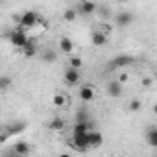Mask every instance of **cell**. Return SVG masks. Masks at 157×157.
I'll return each mask as SVG.
<instances>
[{"label":"cell","mask_w":157,"mask_h":157,"mask_svg":"<svg viewBox=\"0 0 157 157\" xmlns=\"http://www.w3.org/2000/svg\"><path fill=\"white\" fill-rule=\"evenodd\" d=\"M6 37H10V41H11L13 46L22 48V50H24V48L28 46V43H30V39H28V35H26V30H22L21 26L15 28L11 33H6Z\"/></svg>","instance_id":"1"},{"label":"cell","mask_w":157,"mask_h":157,"mask_svg":"<svg viewBox=\"0 0 157 157\" xmlns=\"http://www.w3.org/2000/svg\"><path fill=\"white\" fill-rule=\"evenodd\" d=\"M39 15L35 13V11H24V13H21V28L22 30H30V28H33L37 22H39Z\"/></svg>","instance_id":"2"},{"label":"cell","mask_w":157,"mask_h":157,"mask_svg":"<svg viewBox=\"0 0 157 157\" xmlns=\"http://www.w3.org/2000/svg\"><path fill=\"white\" fill-rule=\"evenodd\" d=\"M68 146L78 150V151H87L91 148L89 144V137L87 135H80V137H72V140H68Z\"/></svg>","instance_id":"3"},{"label":"cell","mask_w":157,"mask_h":157,"mask_svg":"<svg viewBox=\"0 0 157 157\" xmlns=\"http://www.w3.org/2000/svg\"><path fill=\"white\" fill-rule=\"evenodd\" d=\"M74 8H76L78 15H93L98 10V6L94 2H80V4H76Z\"/></svg>","instance_id":"4"},{"label":"cell","mask_w":157,"mask_h":157,"mask_svg":"<svg viewBox=\"0 0 157 157\" xmlns=\"http://www.w3.org/2000/svg\"><path fill=\"white\" fill-rule=\"evenodd\" d=\"M63 78H65L67 85H78V83H80V70H76V68L68 67V68L65 70Z\"/></svg>","instance_id":"5"},{"label":"cell","mask_w":157,"mask_h":157,"mask_svg":"<svg viewBox=\"0 0 157 157\" xmlns=\"http://www.w3.org/2000/svg\"><path fill=\"white\" fill-rule=\"evenodd\" d=\"M89 131H94V124H93V122H85V124H74V128H72V137L87 135Z\"/></svg>","instance_id":"6"},{"label":"cell","mask_w":157,"mask_h":157,"mask_svg":"<svg viewBox=\"0 0 157 157\" xmlns=\"http://www.w3.org/2000/svg\"><path fill=\"white\" fill-rule=\"evenodd\" d=\"M30 144L28 142H24V140H17L13 146H11V151L13 153H17L19 157H26V155H30Z\"/></svg>","instance_id":"7"},{"label":"cell","mask_w":157,"mask_h":157,"mask_svg":"<svg viewBox=\"0 0 157 157\" xmlns=\"http://www.w3.org/2000/svg\"><path fill=\"white\" fill-rule=\"evenodd\" d=\"M135 59L131 56H117L113 61H109V68H120V67H126V65H131Z\"/></svg>","instance_id":"8"},{"label":"cell","mask_w":157,"mask_h":157,"mask_svg":"<svg viewBox=\"0 0 157 157\" xmlns=\"http://www.w3.org/2000/svg\"><path fill=\"white\" fill-rule=\"evenodd\" d=\"M131 22H133V15L128 13V11H122V13H118V15L115 17V24H117L118 28H126V26H129Z\"/></svg>","instance_id":"9"},{"label":"cell","mask_w":157,"mask_h":157,"mask_svg":"<svg viewBox=\"0 0 157 157\" xmlns=\"http://www.w3.org/2000/svg\"><path fill=\"white\" fill-rule=\"evenodd\" d=\"M105 91H107V94H109L111 98H118V96L122 94V83H120L118 80H113V82L107 83Z\"/></svg>","instance_id":"10"},{"label":"cell","mask_w":157,"mask_h":157,"mask_svg":"<svg viewBox=\"0 0 157 157\" xmlns=\"http://www.w3.org/2000/svg\"><path fill=\"white\" fill-rule=\"evenodd\" d=\"M87 137H89V144H91V148H98V146L104 144V137H102V133L96 131V129H94V131H89Z\"/></svg>","instance_id":"11"},{"label":"cell","mask_w":157,"mask_h":157,"mask_svg":"<svg viewBox=\"0 0 157 157\" xmlns=\"http://www.w3.org/2000/svg\"><path fill=\"white\" fill-rule=\"evenodd\" d=\"M59 50H61L63 54L70 56V54L74 52V43H72L68 37H61V39H59Z\"/></svg>","instance_id":"12"},{"label":"cell","mask_w":157,"mask_h":157,"mask_svg":"<svg viewBox=\"0 0 157 157\" xmlns=\"http://www.w3.org/2000/svg\"><path fill=\"white\" fill-rule=\"evenodd\" d=\"M93 98H94V89L91 85H83L80 89V100L82 102H91Z\"/></svg>","instance_id":"13"},{"label":"cell","mask_w":157,"mask_h":157,"mask_svg":"<svg viewBox=\"0 0 157 157\" xmlns=\"http://www.w3.org/2000/svg\"><path fill=\"white\" fill-rule=\"evenodd\" d=\"M26 129V122H13V124H10L8 128H6V133L8 135H19V133H22Z\"/></svg>","instance_id":"14"},{"label":"cell","mask_w":157,"mask_h":157,"mask_svg":"<svg viewBox=\"0 0 157 157\" xmlns=\"http://www.w3.org/2000/svg\"><path fill=\"white\" fill-rule=\"evenodd\" d=\"M93 44L94 46H104V44H107V35L104 33V32H93Z\"/></svg>","instance_id":"15"},{"label":"cell","mask_w":157,"mask_h":157,"mask_svg":"<svg viewBox=\"0 0 157 157\" xmlns=\"http://www.w3.org/2000/svg\"><path fill=\"white\" fill-rule=\"evenodd\" d=\"M146 142L153 148H157V128H150L146 131Z\"/></svg>","instance_id":"16"},{"label":"cell","mask_w":157,"mask_h":157,"mask_svg":"<svg viewBox=\"0 0 157 157\" xmlns=\"http://www.w3.org/2000/svg\"><path fill=\"white\" fill-rule=\"evenodd\" d=\"M85 122H91V120H89V111L83 107L76 113V124H85Z\"/></svg>","instance_id":"17"},{"label":"cell","mask_w":157,"mask_h":157,"mask_svg":"<svg viewBox=\"0 0 157 157\" xmlns=\"http://www.w3.org/2000/svg\"><path fill=\"white\" fill-rule=\"evenodd\" d=\"M22 52H24V56H26V57H33V56L37 54V44H35V41H33V39H30L28 46H26Z\"/></svg>","instance_id":"18"},{"label":"cell","mask_w":157,"mask_h":157,"mask_svg":"<svg viewBox=\"0 0 157 157\" xmlns=\"http://www.w3.org/2000/svg\"><path fill=\"white\" fill-rule=\"evenodd\" d=\"M48 128L54 129V131H61V129L65 128V120H63V118H52V120L48 122Z\"/></svg>","instance_id":"19"},{"label":"cell","mask_w":157,"mask_h":157,"mask_svg":"<svg viewBox=\"0 0 157 157\" xmlns=\"http://www.w3.org/2000/svg\"><path fill=\"white\" fill-rule=\"evenodd\" d=\"M76 17H78V11H76V8H68V10H65V13H63V19H65L67 22H72V21H76Z\"/></svg>","instance_id":"20"},{"label":"cell","mask_w":157,"mask_h":157,"mask_svg":"<svg viewBox=\"0 0 157 157\" xmlns=\"http://www.w3.org/2000/svg\"><path fill=\"white\" fill-rule=\"evenodd\" d=\"M43 59H44L46 63H54V61L57 59V52L48 48V50H44V52H43Z\"/></svg>","instance_id":"21"},{"label":"cell","mask_w":157,"mask_h":157,"mask_svg":"<svg viewBox=\"0 0 157 157\" xmlns=\"http://www.w3.org/2000/svg\"><path fill=\"white\" fill-rule=\"evenodd\" d=\"M68 63H70L68 67H72V68H76V70H80V67L83 65L82 57H78V56H70V61H68Z\"/></svg>","instance_id":"22"},{"label":"cell","mask_w":157,"mask_h":157,"mask_svg":"<svg viewBox=\"0 0 157 157\" xmlns=\"http://www.w3.org/2000/svg\"><path fill=\"white\" fill-rule=\"evenodd\" d=\"M52 102H54V105H56V107H61V105H65V102H67V98H65L63 94H56Z\"/></svg>","instance_id":"23"},{"label":"cell","mask_w":157,"mask_h":157,"mask_svg":"<svg viewBox=\"0 0 157 157\" xmlns=\"http://www.w3.org/2000/svg\"><path fill=\"white\" fill-rule=\"evenodd\" d=\"M10 83H11V80H10V78L8 76H2V78H0V89H8L10 87Z\"/></svg>","instance_id":"24"},{"label":"cell","mask_w":157,"mask_h":157,"mask_svg":"<svg viewBox=\"0 0 157 157\" xmlns=\"http://www.w3.org/2000/svg\"><path fill=\"white\" fill-rule=\"evenodd\" d=\"M140 105H142L140 100H131V102H129V111H139Z\"/></svg>","instance_id":"25"},{"label":"cell","mask_w":157,"mask_h":157,"mask_svg":"<svg viewBox=\"0 0 157 157\" xmlns=\"http://www.w3.org/2000/svg\"><path fill=\"white\" fill-rule=\"evenodd\" d=\"M118 82H120V83L128 82V74H120V76H118Z\"/></svg>","instance_id":"26"},{"label":"cell","mask_w":157,"mask_h":157,"mask_svg":"<svg viewBox=\"0 0 157 157\" xmlns=\"http://www.w3.org/2000/svg\"><path fill=\"white\" fill-rule=\"evenodd\" d=\"M39 24H41V26H43L44 30L48 28V21H44V19H39Z\"/></svg>","instance_id":"27"},{"label":"cell","mask_w":157,"mask_h":157,"mask_svg":"<svg viewBox=\"0 0 157 157\" xmlns=\"http://www.w3.org/2000/svg\"><path fill=\"white\" fill-rule=\"evenodd\" d=\"M142 85L150 87V85H151V80H150V78H144V80H142Z\"/></svg>","instance_id":"28"},{"label":"cell","mask_w":157,"mask_h":157,"mask_svg":"<svg viewBox=\"0 0 157 157\" xmlns=\"http://www.w3.org/2000/svg\"><path fill=\"white\" fill-rule=\"evenodd\" d=\"M2 157H19V155H17V153H13V151H6Z\"/></svg>","instance_id":"29"},{"label":"cell","mask_w":157,"mask_h":157,"mask_svg":"<svg viewBox=\"0 0 157 157\" xmlns=\"http://www.w3.org/2000/svg\"><path fill=\"white\" fill-rule=\"evenodd\" d=\"M57 157H70V155H68V153H59Z\"/></svg>","instance_id":"30"},{"label":"cell","mask_w":157,"mask_h":157,"mask_svg":"<svg viewBox=\"0 0 157 157\" xmlns=\"http://www.w3.org/2000/svg\"><path fill=\"white\" fill-rule=\"evenodd\" d=\"M153 113L157 115V104H153Z\"/></svg>","instance_id":"31"},{"label":"cell","mask_w":157,"mask_h":157,"mask_svg":"<svg viewBox=\"0 0 157 157\" xmlns=\"http://www.w3.org/2000/svg\"><path fill=\"white\" fill-rule=\"evenodd\" d=\"M117 157H124V155H117Z\"/></svg>","instance_id":"32"}]
</instances>
